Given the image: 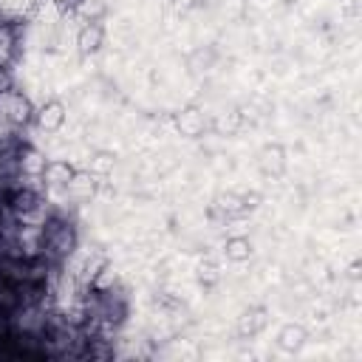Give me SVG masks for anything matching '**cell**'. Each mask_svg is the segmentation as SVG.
Listing matches in <instances>:
<instances>
[{
  "label": "cell",
  "mask_w": 362,
  "mask_h": 362,
  "mask_svg": "<svg viewBox=\"0 0 362 362\" xmlns=\"http://www.w3.org/2000/svg\"><path fill=\"white\" fill-rule=\"evenodd\" d=\"M6 88H12V77L6 66H0V90H6Z\"/></svg>",
  "instance_id": "obj_12"
},
{
  "label": "cell",
  "mask_w": 362,
  "mask_h": 362,
  "mask_svg": "<svg viewBox=\"0 0 362 362\" xmlns=\"http://www.w3.org/2000/svg\"><path fill=\"white\" fill-rule=\"evenodd\" d=\"M227 255L232 260H244V258H249V244H247V240H240V238H235V240H229Z\"/></svg>",
  "instance_id": "obj_10"
},
{
  "label": "cell",
  "mask_w": 362,
  "mask_h": 362,
  "mask_svg": "<svg viewBox=\"0 0 362 362\" xmlns=\"http://www.w3.org/2000/svg\"><path fill=\"white\" fill-rule=\"evenodd\" d=\"M17 26L12 20H0V66H12L17 57Z\"/></svg>",
  "instance_id": "obj_3"
},
{
  "label": "cell",
  "mask_w": 362,
  "mask_h": 362,
  "mask_svg": "<svg viewBox=\"0 0 362 362\" xmlns=\"http://www.w3.org/2000/svg\"><path fill=\"white\" fill-rule=\"evenodd\" d=\"M99 43H102V28H99L97 23H88L82 32H79V46H82V51H94V48H99Z\"/></svg>",
  "instance_id": "obj_7"
},
{
  "label": "cell",
  "mask_w": 362,
  "mask_h": 362,
  "mask_svg": "<svg viewBox=\"0 0 362 362\" xmlns=\"http://www.w3.org/2000/svg\"><path fill=\"white\" fill-rule=\"evenodd\" d=\"M66 190H71V196L77 201L90 198V196H94V173H74V178L68 181Z\"/></svg>",
  "instance_id": "obj_6"
},
{
  "label": "cell",
  "mask_w": 362,
  "mask_h": 362,
  "mask_svg": "<svg viewBox=\"0 0 362 362\" xmlns=\"http://www.w3.org/2000/svg\"><path fill=\"white\" fill-rule=\"evenodd\" d=\"M35 119L32 102H28L20 90L6 88L0 90V122H6L12 131H20L23 125H28Z\"/></svg>",
  "instance_id": "obj_2"
},
{
  "label": "cell",
  "mask_w": 362,
  "mask_h": 362,
  "mask_svg": "<svg viewBox=\"0 0 362 362\" xmlns=\"http://www.w3.org/2000/svg\"><path fill=\"white\" fill-rule=\"evenodd\" d=\"M77 247V235H74V227L66 221V218H48L43 224V247H40V255L59 266Z\"/></svg>",
  "instance_id": "obj_1"
},
{
  "label": "cell",
  "mask_w": 362,
  "mask_h": 362,
  "mask_svg": "<svg viewBox=\"0 0 362 362\" xmlns=\"http://www.w3.org/2000/svg\"><path fill=\"white\" fill-rule=\"evenodd\" d=\"M35 119H37V125L43 131H59L63 122H66V113H63V105L59 102H48L35 113Z\"/></svg>",
  "instance_id": "obj_4"
},
{
  "label": "cell",
  "mask_w": 362,
  "mask_h": 362,
  "mask_svg": "<svg viewBox=\"0 0 362 362\" xmlns=\"http://www.w3.org/2000/svg\"><path fill=\"white\" fill-rule=\"evenodd\" d=\"M111 170V156H97V162H94V170H90V173H94V175H105Z\"/></svg>",
  "instance_id": "obj_11"
},
{
  "label": "cell",
  "mask_w": 362,
  "mask_h": 362,
  "mask_svg": "<svg viewBox=\"0 0 362 362\" xmlns=\"http://www.w3.org/2000/svg\"><path fill=\"white\" fill-rule=\"evenodd\" d=\"M178 128L184 131V133H190V136H196V133L201 131V119H198V113H196V111H187L184 116L178 119Z\"/></svg>",
  "instance_id": "obj_8"
},
{
  "label": "cell",
  "mask_w": 362,
  "mask_h": 362,
  "mask_svg": "<svg viewBox=\"0 0 362 362\" xmlns=\"http://www.w3.org/2000/svg\"><path fill=\"white\" fill-rule=\"evenodd\" d=\"M71 178H74V170L66 162L46 164V170H43V181H46V184H51V187H68Z\"/></svg>",
  "instance_id": "obj_5"
},
{
  "label": "cell",
  "mask_w": 362,
  "mask_h": 362,
  "mask_svg": "<svg viewBox=\"0 0 362 362\" xmlns=\"http://www.w3.org/2000/svg\"><path fill=\"white\" fill-rule=\"evenodd\" d=\"M280 345H283L286 351L300 348V345H303V331H300V328H286V331H283V340H280Z\"/></svg>",
  "instance_id": "obj_9"
}]
</instances>
